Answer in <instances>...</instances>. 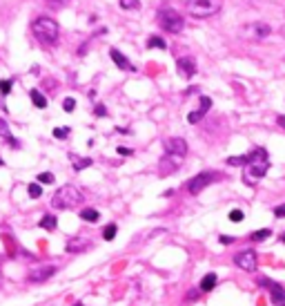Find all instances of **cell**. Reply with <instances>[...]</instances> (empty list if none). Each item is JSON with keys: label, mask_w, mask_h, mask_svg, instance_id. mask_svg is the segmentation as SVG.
<instances>
[{"label": "cell", "mask_w": 285, "mask_h": 306, "mask_svg": "<svg viewBox=\"0 0 285 306\" xmlns=\"http://www.w3.org/2000/svg\"><path fill=\"white\" fill-rule=\"evenodd\" d=\"M221 244L223 246H230V244H234V237H230V235H221Z\"/></svg>", "instance_id": "obj_37"}, {"label": "cell", "mask_w": 285, "mask_h": 306, "mask_svg": "<svg viewBox=\"0 0 285 306\" xmlns=\"http://www.w3.org/2000/svg\"><path fill=\"white\" fill-rule=\"evenodd\" d=\"M53 136H56V139H67V136H69V127L67 125L56 127V130H53Z\"/></svg>", "instance_id": "obj_29"}, {"label": "cell", "mask_w": 285, "mask_h": 306, "mask_svg": "<svg viewBox=\"0 0 285 306\" xmlns=\"http://www.w3.org/2000/svg\"><path fill=\"white\" fill-rule=\"evenodd\" d=\"M249 163V154H240V157H230L227 166H247Z\"/></svg>", "instance_id": "obj_24"}, {"label": "cell", "mask_w": 285, "mask_h": 306, "mask_svg": "<svg viewBox=\"0 0 285 306\" xmlns=\"http://www.w3.org/2000/svg\"><path fill=\"white\" fill-rule=\"evenodd\" d=\"M223 9V0H190L187 2V11L194 18H209V16L218 14Z\"/></svg>", "instance_id": "obj_5"}, {"label": "cell", "mask_w": 285, "mask_h": 306, "mask_svg": "<svg viewBox=\"0 0 285 306\" xmlns=\"http://www.w3.org/2000/svg\"><path fill=\"white\" fill-rule=\"evenodd\" d=\"M29 96H31V103H34L38 110H45V108H47V99H45V96L40 94L38 90H31Z\"/></svg>", "instance_id": "obj_19"}, {"label": "cell", "mask_w": 285, "mask_h": 306, "mask_svg": "<svg viewBox=\"0 0 285 306\" xmlns=\"http://www.w3.org/2000/svg\"><path fill=\"white\" fill-rule=\"evenodd\" d=\"M181 163V159H174V157H165L160 161V175H169V172L176 170V166Z\"/></svg>", "instance_id": "obj_16"}, {"label": "cell", "mask_w": 285, "mask_h": 306, "mask_svg": "<svg viewBox=\"0 0 285 306\" xmlns=\"http://www.w3.org/2000/svg\"><path fill=\"white\" fill-rule=\"evenodd\" d=\"M218 284V277H216V273H207V275H203V279H200V293H209V291H214V286Z\"/></svg>", "instance_id": "obj_15"}, {"label": "cell", "mask_w": 285, "mask_h": 306, "mask_svg": "<svg viewBox=\"0 0 285 306\" xmlns=\"http://www.w3.org/2000/svg\"><path fill=\"white\" fill-rule=\"evenodd\" d=\"M31 32H34V36L38 38L40 43H47V45L58 41V23L53 18H47V16L36 18L34 23H31Z\"/></svg>", "instance_id": "obj_3"}, {"label": "cell", "mask_w": 285, "mask_h": 306, "mask_svg": "<svg viewBox=\"0 0 285 306\" xmlns=\"http://www.w3.org/2000/svg\"><path fill=\"white\" fill-rule=\"evenodd\" d=\"M270 25L267 23H254V34H256V38H267L270 36Z\"/></svg>", "instance_id": "obj_21"}, {"label": "cell", "mask_w": 285, "mask_h": 306, "mask_svg": "<svg viewBox=\"0 0 285 306\" xmlns=\"http://www.w3.org/2000/svg\"><path fill=\"white\" fill-rule=\"evenodd\" d=\"M218 179H221V175H218V172L205 170V172H200V175L191 177V179L187 181V190H190L191 194H198V192H203L209 184H214V181H218Z\"/></svg>", "instance_id": "obj_6"}, {"label": "cell", "mask_w": 285, "mask_h": 306, "mask_svg": "<svg viewBox=\"0 0 285 306\" xmlns=\"http://www.w3.org/2000/svg\"><path fill=\"white\" fill-rule=\"evenodd\" d=\"M281 242H283V244H285V235H281Z\"/></svg>", "instance_id": "obj_41"}, {"label": "cell", "mask_w": 285, "mask_h": 306, "mask_svg": "<svg viewBox=\"0 0 285 306\" xmlns=\"http://www.w3.org/2000/svg\"><path fill=\"white\" fill-rule=\"evenodd\" d=\"M27 190H29V197L31 199H38L40 194H43V188H40V184H29V188H27Z\"/></svg>", "instance_id": "obj_27"}, {"label": "cell", "mask_w": 285, "mask_h": 306, "mask_svg": "<svg viewBox=\"0 0 285 306\" xmlns=\"http://www.w3.org/2000/svg\"><path fill=\"white\" fill-rule=\"evenodd\" d=\"M116 230H118V226L116 224H107L105 230H102V239H105V242H111V239L116 237Z\"/></svg>", "instance_id": "obj_25"}, {"label": "cell", "mask_w": 285, "mask_h": 306, "mask_svg": "<svg viewBox=\"0 0 285 306\" xmlns=\"http://www.w3.org/2000/svg\"><path fill=\"white\" fill-rule=\"evenodd\" d=\"M0 286H2V273H0Z\"/></svg>", "instance_id": "obj_42"}, {"label": "cell", "mask_w": 285, "mask_h": 306, "mask_svg": "<svg viewBox=\"0 0 285 306\" xmlns=\"http://www.w3.org/2000/svg\"><path fill=\"white\" fill-rule=\"evenodd\" d=\"M176 67H178V72H183V76L191 78L196 74V61L191 56H183V59L176 61Z\"/></svg>", "instance_id": "obj_12"}, {"label": "cell", "mask_w": 285, "mask_h": 306, "mask_svg": "<svg viewBox=\"0 0 285 306\" xmlns=\"http://www.w3.org/2000/svg\"><path fill=\"white\" fill-rule=\"evenodd\" d=\"M116 152L123 154V157H129V154H132V150H129V148H123V145H118V150H116Z\"/></svg>", "instance_id": "obj_38"}, {"label": "cell", "mask_w": 285, "mask_h": 306, "mask_svg": "<svg viewBox=\"0 0 285 306\" xmlns=\"http://www.w3.org/2000/svg\"><path fill=\"white\" fill-rule=\"evenodd\" d=\"M11 87H13V81H0V94L7 96L11 92Z\"/></svg>", "instance_id": "obj_30"}, {"label": "cell", "mask_w": 285, "mask_h": 306, "mask_svg": "<svg viewBox=\"0 0 285 306\" xmlns=\"http://www.w3.org/2000/svg\"><path fill=\"white\" fill-rule=\"evenodd\" d=\"M74 108H76V101L74 99H65V101H62V110H65V112H74Z\"/></svg>", "instance_id": "obj_31"}, {"label": "cell", "mask_w": 285, "mask_h": 306, "mask_svg": "<svg viewBox=\"0 0 285 306\" xmlns=\"http://www.w3.org/2000/svg\"><path fill=\"white\" fill-rule=\"evenodd\" d=\"M87 248H92V242H87L83 237H74L67 242V252H80V250H87Z\"/></svg>", "instance_id": "obj_14"}, {"label": "cell", "mask_w": 285, "mask_h": 306, "mask_svg": "<svg viewBox=\"0 0 285 306\" xmlns=\"http://www.w3.org/2000/svg\"><path fill=\"white\" fill-rule=\"evenodd\" d=\"M163 148H165V157H174L183 161V157L187 154V141L181 139V136H172V139H165Z\"/></svg>", "instance_id": "obj_7"}, {"label": "cell", "mask_w": 285, "mask_h": 306, "mask_svg": "<svg viewBox=\"0 0 285 306\" xmlns=\"http://www.w3.org/2000/svg\"><path fill=\"white\" fill-rule=\"evenodd\" d=\"M109 56H111V61H114V65H116V67L127 69V72H136V67H134V65L127 61V56H125V54H120V52L116 50V47H111V50H109Z\"/></svg>", "instance_id": "obj_13"}, {"label": "cell", "mask_w": 285, "mask_h": 306, "mask_svg": "<svg viewBox=\"0 0 285 306\" xmlns=\"http://www.w3.org/2000/svg\"><path fill=\"white\" fill-rule=\"evenodd\" d=\"M267 237H272V230L270 228H261V230H256V233L249 235V239H252V242H265Z\"/></svg>", "instance_id": "obj_23"}, {"label": "cell", "mask_w": 285, "mask_h": 306, "mask_svg": "<svg viewBox=\"0 0 285 306\" xmlns=\"http://www.w3.org/2000/svg\"><path fill=\"white\" fill-rule=\"evenodd\" d=\"M198 101H200V108H198V110H194V112H190V114H187V121H190V123H198L200 119H203L205 114L209 112V108H212V99H209V96L200 94V96H198Z\"/></svg>", "instance_id": "obj_11"}, {"label": "cell", "mask_w": 285, "mask_h": 306, "mask_svg": "<svg viewBox=\"0 0 285 306\" xmlns=\"http://www.w3.org/2000/svg\"><path fill=\"white\" fill-rule=\"evenodd\" d=\"M38 184H45V185L53 184V175H51V172H40V175H38Z\"/></svg>", "instance_id": "obj_28"}, {"label": "cell", "mask_w": 285, "mask_h": 306, "mask_svg": "<svg viewBox=\"0 0 285 306\" xmlns=\"http://www.w3.org/2000/svg\"><path fill=\"white\" fill-rule=\"evenodd\" d=\"M158 25L167 34H181L183 29H185V20H183V16L178 14L176 9H172V7H163V9L158 11Z\"/></svg>", "instance_id": "obj_4"}, {"label": "cell", "mask_w": 285, "mask_h": 306, "mask_svg": "<svg viewBox=\"0 0 285 306\" xmlns=\"http://www.w3.org/2000/svg\"><path fill=\"white\" fill-rule=\"evenodd\" d=\"M274 217L283 219V217H285V203H281V206H276V208H274Z\"/></svg>", "instance_id": "obj_34"}, {"label": "cell", "mask_w": 285, "mask_h": 306, "mask_svg": "<svg viewBox=\"0 0 285 306\" xmlns=\"http://www.w3.org/2000/svg\"><path fill=\"white\" fill-rule=\"evenodd\" d=\"M0 136H4V139H9V136H11V132H9V125L2 121V119H0Z\"/></svg>", "instance_id": "obj_33"}, {"label": "cell", "mask_w": 285, "mask_h": 306, "mask_svg": "<svg viewBox=\"0 0 285 306\" xmlns=\"http://www.w3.org/2000/svg\"><path fill=\"white\" fill-rule=\"evenodd\" d=\"M249 154V163L245 166V175L243 181L245 184H254V181L263 179L270 170V157H267V150L265 148H254Z\"/></svg>", "instance_id": "obj_1"}, {"label": "cell", "mask_w": 285, "mask_h": 306, "mask_svg": "<svg viewBox=\"0 0 285 306\" xmlns=\"http://www.w3.org/2000/svg\"><path fill=\"white\" fill-rule=\"evenodd\" d=\"M80 219L89 221V224H96V221L100 219V212H98L96 208H83V210H80Z\"/></svg>", "instance_id": "obj_17"}, {"label": "cell", "mask_w": 285, "mask_h": 306, "mask_svg": "<svg viewBox=\"0 0 285 306\" xmlns=\"http://www.w3.org/2000/svg\"><path fill=\"white\" fill-rule=\"evenodd\" d=\"M234 264L238 266L240 270H247V273H252V270H256V252L254 250H243L238 252V255L234 257Z\"/></svg>", "instance_id": "obj_9"}, {"label": "cell", "mask_w": 285, "mask_h": 306, "mask_svg": "<svg viewBox=\"0 0 285 306\" xmlns=\"http://www.w3.org/2000/svg\"><path fill=\"white\" fill-rule=\"evenodd\" d=\"M69 159H71V163H74V170L76 172H80V170H85V168H89L92 166V159H87V157H76V154H69Z\"/></svg>", "instance_id": "obj_18"}, {"label": "cell", "mask_w": 285, "mask_h": 306, "mask_svg": "<svg viewBox=\"0 0 285 306\" xmlns=\"http://www.w3.org/2000/svg\"><path fill=\"white\" fill-rule=\"evenodd\" d=\"M38 226L40 228H45V230H56V226H58V219L53 215H45L43 219L38 221Z\"/></svg>", "instance_id": "obj_20"}, {"label": "cell", "mask_w": 285, "mask_h": 306, "mask_svg": "<svg viewBox=\"0 0 285 306\" xmlns=\"http://www.w3.org/2000/svg\"><path fill=\"white\" fill-rule=\"evenodd\" d=\"M198 295H200V288H198V291H196V288H191V291L187 293V297H185V300H187V302H191V300H198Z\"/></svg>", "instance_id": "obj_35"}, {"label": "cell", "mask_w": 285, "mask_h": 306, "mask_svg": "<svg viewBox=\"0 0 285 306\" xmlns=\"http://www.w3.org/2000/svg\"><path fill=\"white\" fill-rule=\"evenodd\" d=\"M243 210H232L230 212V221H236V224H238V221H243Z\"/></svg>", "instance_id": "obj_32"}, {"label": "cell", "mask_w": 285, "mask_h": 306, "mask_svg": "<svg viewBox=\"0 0 285 306\" xmlns=\"http://www.w3.org/2000/svg\"><path fill=\"white\" fill-rule=\"evenodd\" d=\"M53 275H56V266H51V264L36 266V268H31L29 273H27V282L29 284H43V282H47L49 277H53Z\"/></svg>", "instance_id": "obj_8"}, {"label": "cell", "mask_w": 285, "mask_h": 306, "mask_svg": "<svg viewBox=\"0 0 285 306\" xmlns=\"http://www.w3.org/2000/svg\"><path fill=\"white\" fill-rule=\"evenodd\" d=\"M147 47H149V50H167V43H165L160 36H149Z\"/></svg>", "instance_id": "obj_22"}, {"label": "cell", "mask_w": 285, "mask_h": 306, "mask_svg": "<svg viewBox=\"0 0 285 306\" xmlns=\"http://www.w3.org/2000/svg\"><path fill=\"white\" fill-rule=\"evenodd\" d=\"M80 201H83V192L71 184L58 188L56 192H53V197H51V206L56 208V210H69V208L78 206Z\"/></svg>", "instance_id": "obj_2"}, {"label": "cell", "mask_w": 285, "mask_h": 306, "mask_svg": "<svg viewBox=\"0 0 285 306\" xmlns=\"http://www.w3.org/2000/svg\"><path fill=\"white\" fill-rule=\"evenodd\" d=\"M94 114H96V117H107L105 105H100V103H98V105H96V110H94Z\"/></svg>", "instance_id": "obj_36"}, {"label": "cell", "mask_w": 285, "mask_h": 306, "mask_svg": "<svg viewBox=\"0 0 285 306\" xmlns=\"http://www.w3.org/2000/svg\"><path fill=\"white\" fill-rule=\"evenodd\" d=\"M276 123H279V125H281V127H283V130H285V114H281V117L276 119Z\"/></svg>", "instance_id": "obj_39"}, {"label": "cell", "mask_w": 285, "mask_h": 306, "mask_svg": "<svg viewBox=\"0 0 285 306\" xmlns=\"http://www.w3.org/2000/svg\"><path fill=\"white\" fill-rule=\"evenodd\" d=\"M194 92H198L196 87H190V90H185V96H190V94H194Z\"/></svg>", "instance_id": "obj_40"}, {"label": "cell", "mask_w": 285, "mask_h": 306, "mask_svg": "<svg viewBox=\"0 0 285 306\" xmlns=\"http://www.w3.org/2000/svg\"><path fill=\"white\" fill-rule=\"evenodd\" d=\"M74 306H85V304H80V302H76V304Z\"/></svg>", "instance_id": "obj_43"}, {"label": "cell", "mask_w": 285, "mask_h": 306, "mask_svg": "<svg viewBox=\"0 0 285 306\" xmlns=\"http://www.w3.org/2000/svg\"><path fill=\"white\" fill-rule=\"evenodd\" d=\"M120 7H123V9H127V11L138 9V7H141V0H120Z\"/></svg>", "instance_id": "obj_26"}, {"label": "cell", "mask_w": 285, "mask_h": 306, "mask_svg": "<svg viewBox=\"0 0 285 306\" xmlns=\"http://www.w3.org/2000/svg\"><path fill=\"white\" fill-rule=\"evenodd\" d=\"M258 284H261V286H265L267 291H270L272 302H274L276 306H285V288L281 286V284L272 282V279H261Z\"/></svg>", "instance_id": "obj_10"}]
</instances>
